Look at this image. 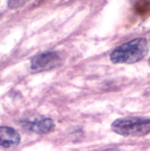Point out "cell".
I'll use <instances>...</instances> for the list:
<instances>
[{
    "label": "cell",
    "mask_w": 150,
    "mask_h": 151,
    "mask_svg": "<svg viewBox=\"0 0 150 151\" xmlns=\"http://www.w3.org/2000/svg\"><path fill=\"white\" fill-rule=\"evenodd\" d=\"M112 130L123 136H143L150 133V119L126 116L113 122Z\"/></svg>",
    "instance_id": "7a4b0ae2"
},
{
    "label": "cell",
    "mask_w": 150,
    "mask_h": 151,
    "mask_svg": "<svg viewBox=\"0 0 150 151\" xmlns=\"http://www.w3.org/2000/svg\"><path fill=\"white\" fill-rule=\"evenodd\" d=\"M103 151H120L118 148H110V149H107V150H103Z\"/></svg>",
    "instance_id": "52a82bcc"
},
{
    "label": "cell",
    "mask_w": 150,
    "mask_h": 151,
    "mask_svg": "<svg viewBox=\"0 0 150 151\" xmlns=\"http://www.w3.org/2000/svg\"><path fill=\"white\" fill-rule=\"evenodd\" d=\"M26 0H9L8 1V5L10 8H17L19 6H22Z\"/></svg>",
    "instance_id": "8992f818"
},
{
    "label": "cell",
    "mask_w": 150,
    "mask_h": 151,
    "mask_svg": "<svg viewBox=\"0 0 150 151\" xmlns=\"http://www.w3.org/2000/svg\"><path fill=\"white\" fill-rule=\"evenodd\" d=\"M22 125L27 129L32 130L33 132L38 134H44V133L50 132L55 127V122L50 118L39 119L36 121H28L24 122Z\"/></svg>",
    "instance_id": "5b68a950"
},
{
    "label": "cell",
    "mask_w": 150,
    "mask_h": 151,
    "mask_svg": "<svg viewBox=\"0 0 150 151\" xmlns=\"http://www.w3.org/2000/svg\"><path fill=\"white\" fill-rule=\"evenodd\" d=\"M61 58L56 52H44L37 55L31 60V71L34 73L42 72L57 67L60 64Z\"/></svg>",
    "instance_id": "3957f363"
},
{
    "label": "cell",
    "mask_w": 150,
    "mask_h": 151,
    "mask_svg": "<svg viewBox=\"0 0 150 151\" xmlns=\"http://www.w3.org/2000/svg\"><path fill=\"white\" fill-rule=\"evenodd\" d=\"M148 50V41L137 38L116 47L110 55V59L114 63H135L145 58Z\"/></svg>",
    "instance_id": "6da1fadb"
},
{
    "label": "cell",
    "mask_w": 150,
    "mask_h": 151,
    "mask_svg": "<svg viewBox=\"0 0 150 151\" xmlns=\"http://www.w3.org/2000/svg\"><path fill=\"white\" fill-rule=\"evenodd\" d=\"M21 142V135L9 127H0V147L14 148Z\"/></svg>",
    "instance_id": "277c9868"
},
{
    "label": "cell",
    "mask_w": 150,
    "mask_h": 151,
    "mask_svg": "<svg viewBox=\"0 0 150 151\" xmlns=\"http://www.w3.org/2000/svg\"><path fill=\"white\" fill-rule=\"evenodd\" d=\"M149 65H150V58H149Z\"/></svg>",
    "instance_id": "ba28073f"
}]
</instances>
